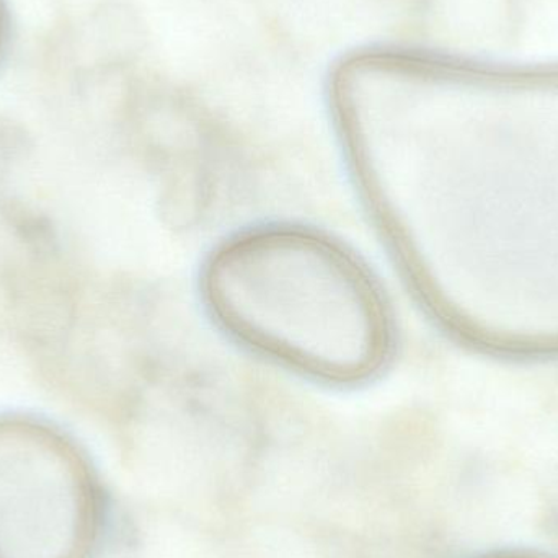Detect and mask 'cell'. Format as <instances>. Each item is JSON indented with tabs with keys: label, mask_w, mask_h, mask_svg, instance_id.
Masks as SVG:
<instances>
[{
	"label": "cell",
	"mask_w": 558,
	"mask_h": 558,
	"mask_svg": "<svg viewBox=\"0 0 558 558\" xmlns=\"http://www.w3.org/2000/svg\"><path fill=\"white\" fill-rule=\"evenodd\" d=\"M97 500L81 456L35 423L0 422V558H85Z\"/></svg>",
	"instance_id": "7a4b0ae2"
},
{
	"label": "cell",
	"mask_w": 558,
	"mask_h": 558,
	"mask_svg": "<svg viewBox=\"0 0 558 558\" xmlns=\"http://www.w3.org/2000/svg\"><path fill=\"white\" fill-rule=\"evenodd\" d=\"M202 295L229 337L308 379L356 386L390 360L383 288L353 252L314 229L268 225L232 235L206 260Z\"/></svg>",
	"instance_id": "6da1fadb"
},
{
	"label": "cell",
	"mask_w": 558,
	"mask_h": 558,
	"mask_svg": "<svg viewBox=\"0 0 558 558\" xmlns=\"http://www.w3.org/2000/svg\"><path fill=\"white\" fill-rule=\"evenodd\" d=\"M531 29L530 38L537 52L558 54V2L544 7Z\"/></svg>",
	"instance_id": "3957f363"
}]
</instances>
